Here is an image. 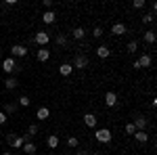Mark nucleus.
I'll list each match as a JSON object with an SVG mask.
<instances>
[{
    "mask_svg": "<svg viewBox=\"0 0 157 155\" xmlns=\"http://www.w3.org/2000/svg\"><path fill=\"white\" fill-rule=\"evenodd\" d=\"M21 149H23V151H25V153H27V155H34V153H36V151H38V149H36V145L32 143V141H27V143H25L23 147H21Z\"/></svg>",
    "mask_w": 157,
    "mask_h": 155,
    "instance_id": "obj_23",
    "label": "nucleus"
},
{
    "mask_svg": "<svg viewBox=\"0 0 157 155\" xmlns=\"http://www.w3.org/2000/svg\"><path fill=\"white\" fill-rule=\"evenodd\" d=\"M90 155H103V153H101V151H94V153H90Z\"/></svg>",
    "mask_w": 157,
    "mask_h": 155,
    "instance_id": "obj_37",
    "label": "nucleus"
},
{
    "mask_svg": "<svg viewBox=\"0 0 157 155\" xmlns=\"http://www.w3.org/2000/svg\"><path fill=\"white\" fill-rule=\"evenodd\" d=\"M38 132H40L38 124H29V126H27V134H25V138H32V136H36Z\"/></svg>",
    "mask_w": 157,
    "mask_h": 155,
    "instance_id": "obj_21",
    "label": "nucleus"
},
{
    "mask_svg": "<svg viewBox=\"0 0 157 155\" xmlns=\"http://www.w3.org/2000/svg\"><path fill=\"white\" fill-rule=\"evenodd\" d=\"M4 122H6V115H4V113H2V111H0V126H2V124H4Z\"/></svg>",
    "mask_w": 157,
    "mask_h": 155,
    "instance_id": "obj_36",
    "label": "nucleus"
},
{
    "mask_svg": "<svg viewBox=\"0 0 157 155\" xmlns=\"http://www.w3.org/2000/svg\"><path fill=\"white\" fill-rule=\"evenodd\" d=\"M153 21H155V15H151V13L143 15V25H149V23H153Z\"/></svg>",
    "mask_w": 157,
    "mask_h": 155,
    "instance_id": "obj_28",
    "label": "nucleus"
},
{
    "mask_svg": "<svg viewBox=\"0 0 157 155\" xmlns=\"http://www.w3.org/2000/svg\"><path fill=\"white\" fill-rule=\"evenodd\" d=\"M50 118V109L48 107H38L36 109V119H40V122H44V119Z\"/></svg>",
    "mask_w": 157,
    "mask_h": 155,
    "instance_id": "obj_12",
    "label": "nucleus"
},
{
    "mask_svg": "<svg viewBox=\"0 0 157 155\" xmlns=\"http://www.w3.org/2000/svg\"><path fill=\"white\" fill-rule=\"evenodd\" d=\"M92 34H94V38L98 40V38L103 36V29H101V27H94V29H92Z\"/></svg>",
    "mask_w": 157,
    "mask_h": 155,
    "instance_id": "obj_33",
    "label": "nucleus"
},
{
    "mask_svg": "<svg viewBox=\"0 0 157 155\" xmlns=\"http://www.w3.org/2000/svg\"><path fill=\"white\" fill-rule=\"evenodd\" d=\"M132 124H134V128H136V130H147V126H149V119H147L145 115H136Z\"/></svg>",
    "mask_w": 157,
    "mask_h": 155,
    "instance_id": "obj_6",
    "label": "nucleus"
},
{
    "mask_svg": "<svg viewBox=\"0 0 157 155\" xmlns=\"http://www.w3.org/2000/svg\"><path fill=\"white\" fill-rule=\"evenodd\" d=\"M75 155H90V151H88V149H80V147H78Z\"/></svg>",
    "mask_w": 157,
    "mask_h": 155,
    "instance_id": "obj_35",
    "label": "nucleus"
},
{
    "mask_svg": "<svg viewBox=\"0 0 157 155\" xmlns=\"http://www.w3.org/2000/svg\"><path fill=\"white\" fill-rule=\"evenodd\" d=\"M105 105H107V107H115V105H117V95L111 92V90L105 92Z\"/></svg>",
    "mask_w": 157,
    "mask_h": 155,
    "instance_id": "obj_11",
    "label": "nucleus"
},
{
    "mask_svg": "<svg viewBox=\"0 0 157 155\" xmlns=\"http://www.w3.org/2000/svg\"><path fill=\"white\" fill-rule=\"evenodd\" d=\"M94 50H97V55L101 57V59H107L109 55H111V50H109V48L105 46V44H101V46H97Z\"/></svg>",
    "mask_w": 157,
    "mask_h": 155,
    "instance_id": "obj_17",
    "label": "nucleus"
},
{
    "mask_svg": "<svg viewBox=\"0 0 157 155\" xmlns=\"http://www.w3.org/2000/svg\"><path fill=\"white\" fill-rule=\"evenodd\" d=\"M32 42L38 44L40 48H46V46H48V42H50V34H48V32H44V29H42V32H36V34L32 36Z\"/></svg>",
    "mask_w": 157,
    "mask_h": 155,
    "instance_id": "obj_1",
    "label": "nucleus"
},
{
    "mask_svg": "<svg viewBox=\"0 0 157 155\" xmlns=\"http://www.w3.org/2000/svg\"><path fill=\"white\" fill-rule=\"evenodd\" d=\"M17 105H19V107H29V105H32V101H29V96H27V95H23V96H19V99H17Z\"/></svg>",
    "mask_w": 157,
    "mask_h": 155,
    "instance_id": "obj_24",
    "label": "nucleus"
},
{
    "mask_svg": "<svg viewBox=\"0 0 157 155\" xmlns=\"http://www.w3.org/2000/svg\"><path fill=\"white\" fill-rule=\"evenodd\" d=\"M134 138H136V143H147L149 141V134L145 130H136L134 132Z\"/></svg>",
    "mask_w": 157,
    "mask_h": 155,
    "instance_id": "obj_18",
    "label": "nucleus"
},
{
    "mask_svg": "<svg viewBox=\"0 0 157 155\" xmlns=\"http://www.w3.org/2000/svg\"><path fill=\"white\" fill-rule=\"evenodd\" d=\"M84 124L88 126V128H97L98 118L94 115V113H84Z\"/></svg>",
    "mask_w": 157,
    "mask_h": 155,
    "instance_id": "obj_9",
    "label": "nucleus"
},
{
    "mask_svg": "<svg viewBox=\"0 0 157 155\" xmlns=\"http://www.w3.org/2000/svg\"><path fill=\"white\" fill-rule=\"evenodd\" d=\"M111 34L113 36H124V34H128V27L124 23H113L111 25Z\"/></svg>",
    "mask_w": 157,
    "mask_h": 155,
    "instance_id": "obj_7",
    "label": "nucleus"
},
{
    "mask_svg": "<svg viewBox=\"0 0 157 155\" xmlns=\"http://www.w3.org/2000/svg\"><path fill=\"white\" fill-rule=\"evenodd\" d=\"M55 44H57V46H67L69 40H67L65 34H57V36H55Z\"/></svg>",
    "mask_w": 157,
    "mask_h": 155,
    "instance_id": "obj_19",
    "label": "nucleus"
},
{
    "mask_svg": "<svg viewBox=\"0 0 157 155\" xmlns=\"http://www.w3.org/2000/svg\"><path fill=\"white\" fill-rule=\"evenodd\" d=\"M134 132H136L134 124H132V122H128V124H126V134H132V136H134Z\"/></svg>",
    "mask_w": 157,
    "mask_h": 155,
    "instance_id": "obj_30",
    "label": "nucleus"
},
{
    "mask_svg": "<svg viewBox=\"0 0 157 155\" xmlns=\"http://www.w3.org/2000/svg\"><path fill=\"white\" fill-rule=\"evenodd\" d=\"M67 147H69V149H78V147H80L78 136H69V138H67Z\"/></svg>",
    "mask_w": 157,
    "mask_h": 155,
    "instance_id": "obj_26",
    "label": "nucleus"
},
{
    "mask_svg": "<svg viewBox=\"0 0 157 155\" xmlns=\"http://www.w3.org/2000/svg\"><path fill=\"white\" fill-rule=\"evenodd\" d=\"M94 138H97L98 143L107 145V143H111L113 134H111V130H109V128H98V130H94Z\"/></svg>",
    "mask_w": 157,
    "mask_h": 155,
    "instance_id": "obj_2",
    "label": "nucleus"
},
{
    "mask_svg": "<svg viewBox=\"0 0 157 155\" xmlns=\"http://www.w3.org/2000/svg\"><path fill=\"white\" fill-rule=\"evenodd\" d=\"M117 155H124V153H117Z\"/></svg>",
    "mask_w": 157,
    "mask_h": 155,
    "instance_id": "obj_40",
    "label": "nucleus"
},
{
    "mask_svg": "<svg viewBox=\"0 0 157 155\" xmlns=\"http://www.w3.org/2000/svg\"><path fill=\"white\" fill-rule=\"evenodd\" d=\"M155 40H157L155 29H147V32H145V42H147V44H155Z\"/></svg>",
    "mask_w": 157,
    "mask_h": 155,
    "instance_id": "obj_20",
    "label": "nucleus"
},
{
    "mask_svg": "<svg viewBox=\"0 0 157 155\" xmlns=\"http://www.w3.org/2000/svg\"><path fill=\"white\" fill-rule=\"evenodd\" d=\"M25 145V136H15V141H13V147L15 149H21Z\"/></svg>",
    "mask_w": 157,
    "mask_h": 155,
    "instance_id": "obj_27",
    "label": "nucleus"
},
{
    "mask_svg": "<svg viewBox=\"0 0 157 155\" xmlns=\"http://www.w3.org/2000/svg\"><path fill=\"white\" fill-rule=\"evenodd\" d=\"M84 36H86L84 27H75V29H73V38H75V40H84Z\"/></svg>",
    "mask_w": 157,
    "mask_h": 155,
    "instance_id": "obj_25",
    "label": "nucleus"
},
{
    "mask_svg": "<svg viewBox=\"0 0 157 155\" xmlns=\"http://www.w3.org/2000/svg\"><path fill=\"white\" fill-rule=\"evenodd\" d=\"M42 21H44V25H52L55 21H57V13H55V11H44Z\"/></svg>",
    "mask_w": 157,
    "mask_h": 155,
    "instance_id": "obj_10",
    "label": "nucleus"
},
{
    "mask_svg": "<svg viewBox=\"0 0 157 155\" xmlns=\"http://www.w3.org/2000/svg\"><path fill=\"white\" fill-rule=\"evenodd\" d=\"M46 145H48L50 149H57V147H59V136H57V134H50L48 138H46Z\"/></svg>",
    "mask_w": 157,
    "mask_h": 155,
    "instance_id": "obj_22",
    "label": "nucleus"
},
{
    "mask_svg": "<svg viewBox=\"0 0 157 155\" xmlns=\"http://www.w3.org/2000/svg\"><path fill=\"white\" fill-rule=\"evenodd\" d=\"M17 109H19L17 101H15V103H4V107H2V113L9 118V115H13V113H17Z\"/></svg>",
    "mask_w": 157,
    "mask_h": 155,
    "instance_id": "obj_8",
    "label": "nucleus"
},
{
    "mask_svg": "<svg viewBox=\"0 0 157 155\" xmlns=\"http://www.w3.org/2000/svg\"><path fill=\"white\" fill-rule=\"evenodd\" d=\"M36 59L40 61V63H46V61L50 59V50L48 48H40V50L36 52Z\"/></svg>",
    "mask_w": 157,
    "mask_h": 155,
    "instance_id": "obj_15",
    "label": "nucleus"
},
{
    "mask_svg": "<svg viewBox=\"0 0 157 155\" xmlns=\"http://www.w3.org/2000/svg\"><path fill=\"white\" fill-rule=\"evenodd\" d=\"M11 57L13 59H23V57H27V46H23V44H13Z\"/></svg>",
    "mask_w": 157,
    "mask_h": 155,
    "instance_id": "obj_4",
    "label": "nucleus"
},
{
    "mask_svg": "<svg viewBox=\"0 0 157 155\" xmlns=\"http://www.w3.org/2000/svg\"><path fill=\"white\" fill-rule=\"evenodd\" d=\"M2 155H13V153H2Z\"/></svg>",
    "mask_w": 157,
    "mask_h": 155,
    "instance_id": "obj_38",
    "label": "nucleus"
},
{
    "mask_svg": "<svg viewBox=\"0 0 157 155\" xmlns=\"http://www.w3.org/2000/svg\"><path fill=\"white\" fill-rule=\"evenodd\" d=\"M52 4H55L52 0H44V9H46V11H52Z\"/></svg>",
    "mask_w": 157,
    "mask_h": 155,
    "instance_id": "obj_34",
    "label": "nucleus"
},
{
    "mask_svg": "<svg viewBox=\"0 0 157 155\" xmlns=\"http://www.w3.org/2000/svg\"><path fill=\"white\" fill-rule=\"evenodd\" d=\"M136 63H138V67L143 69V67H151V63H153V59H151V55H143L140 59H136Z\"/></svg>",
    "mask_w": 157,
    "mask_h": 155,
    "instance_id": "obj_16",
    "label": "nucleus"
},
{
    "mask_svg": "<svg viewBox=\"0 0 157 155\" xmlns=\"http://www.w3.org/2000/svg\"><path fill=\"white\" fill-rule=\"evenodd\" d=\"M132 4H134V9H143L145 6V0H134Z\"/></svg>",
    "mask_w": 157,
    "mask_h": 155,
    "instance_id": "obj_32",
    "label": "nucleus"
},
{
    "mask_svg": "<svg viewBox=\"0 0 157 155\" xmlns=\"http://www.w3.org/2000/svg\"><path fill=\"white\" fill-rule=\"evenodd\" d=\"M19 86V80L15 78V76H6V80H4V88L6 90H15Z\"/></svg>",
    "mask_w": 157,
    "mask_h": 155,
    "instance_id": "obj_13",
    "label": "nucleus"
},
{
    "mask_svg": "<svg viewBox=\"0 0 157 155\" xmlns=\"http://www.w3.org/2000/svg\"><path fill=\"white\" fill-rule=\"evenodd\" d=\"M17 67H19V63H17V59H13V57H6V59L2 61V69L9 73V76L17 72Z\"/></svg>",
    "mask_w": 157,
    "mask_h": 155,
    "instance_id": "obj_5",
    "label": "nucleus"
},
{
    "mask_svg": "<svg viewBox=\"0 0 157 155\" xmlns=\"http://www.w3.org/2000/svg\"><path fill=\"white\" fill-rule=\"evenodd\" d=\"M71 67H73V69H86V67H88V57H86L84 52L75 55L73 61H71Z\"/></svg>",
    "mask_w": 157,
    "mask_h": 155,
    "instance_id": "obj_3",
    "label": "nucleus"
},
{
    "mask_svg": "<svg viewBox=\"0 0 157 155\" xmlns=\"http://www.w3.org/2000/svg\"><path fill=\"white\" fill-rule=\"evenodd\" d=\"M73 72V67H71V63H61L59 65V73L63 76V78H69Z\"/></svg>",
    "mask_w": 157,
    "mask_h": 155,
    "instance_id": "obj_14",
    "label": "nucleus"
},
{
    "mask_svg": "<svg viewBox=\"0 0 157 155\" xmlns=\"http://www.w3.org/2000/svg\"><path fill=\"white\" fill-rule=\"evenodd\" d=\"M136 48H138V42H136V40L128 42V52H136Z\"/></svg>",
    "mask_w": 157,
    "mask_h": 155,
    "instance_id": "obj_29",
    "label": "nucleus"
},
{
    "mask_svg": "<svg viewBox=\"0 0 157 155\" xmlns=\"http://www.w3.org/2000/svg\"><path fill=\"white\" fill-rule=\"evenodd\" d=\"M65 155H73V153H65Z\"/></svg>",
    "mask_w": 157,
    "mask_h": 155,
    "instance_id": "obj_39",
    "label": "nucleus"
},
{
    "mask_svg": "<svg viewBox=\"0 0 157 155\" xmlns=\"http://www.w3.org/2000/svg\"><path fill=\"white\" fill-rule=\"evenodd\" d=\"M15 136H17V134H13V132H9V134H6L4 138H6V143H9V145H13V141H15Z\"/></svg>",
    "mask_w": 157,
    "mask_h": 155,
    "instance_id": "obj_31",
    "label": "nucleus"
}]
</instances>
